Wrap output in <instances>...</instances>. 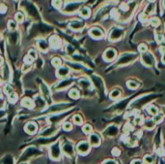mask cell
<instances>
[{
  "mask_svg": "<svg viewBox=\"0 0 165 164\" xmlns=\"http://www.w3.org/2000/svg\"><path fill=\"white\" fill-rule=\"evenodd\" d=\"M136 59V54H130V52H127V54H125L122 55L121 57L118 59L116 64L117 65H125V64H129V63L132 62L133 60Z\"/></svg>",
  "mask_w": 165,
  "mask_h": 164,
  "instance_id": "obj_1",
  "label": "cell"
},
{
  "mask_svg": "<svg viewBox=\"0 0 165 164\" xmlns=\"http://www.w3.org/2000/svg\"><path fill=\"white\" fill-rule=\"evenodd\" d=\"M141 61L146 66H149V67H152L156 64V59L154 57V55L150 54V52H143L142 55H141Z\"/></svg>",
  "mask_w": 165,
  "mask_h": 164,
  "instance_id": "obj_2",
  "label": "cell"
},
{
  "mask_svg": "<svg viewBox=\"0 0 165 164\" xmlns=\"http://www.w3.org/2000/svg\"><path fill=\"white\" fill-rule=\"evenodd\" d=\"M122 36H123V30H122L121 28L115 27L110 31V34H109V40L112 42H116V41H118L119 39H121Z\"/></svg>",
  "mask_w": 165,
  "mask_h": 164,
  "instance_id": "obj_3",
  "label": "cell"
},
{
  "mask_svg": "<svg viewBox=\"0 0 165 164\" xmlns=\"http://www.w3.org/2000/svg\"><path fill=\"white\" fill-rule=\"evenodd\" d=\"M81 4H82L81 2H70V3H68L66 5L64 11L66 13H73L81 6Z\"/></svg>",
  "mask_w": 165,
  "mask_h": 164,
  "instance_id": "obj_4",
  "label": "cell"
},
{
  "mask_svg": "<svg viewBox=\"0 0 165 164\" xmlns=\"http://www.w3.org/2000/svg\"><path fill=\"white\" fill-rule=\"evenodd\" d=\"M50 155L53 159H58L61 155V150L59 147V143H56L50 148Z\"/></svg>",
  "mask_w": 165,
  "mask_h": 164,
  "instance_id": "obj_5",
  "label": "cell"
},
{
  "mask_svg": "<svg viewBox=\"0 0 165 164\" xmlns=\"http://www.w3.org/2000/svg\"><path fill=\"white\" fill-rule=\"evenodd\" d=\"M116 54L117 52L115 50L112 49V48H109V49H107L105 51L104 54H103V57H104V59L107 60V61H112V60L115 59Z\"/></svg>",
  "mask_w": 165,
  "mask_h": 164,
  "instance_id": "obj_6",
  "label": "cell"
},
{
  "mask_svg": "<svg viewBox=\"0 0 165 164\" xmlns=\"http://www.w3.org/2000/svg\"><path fill=\"white\" fill-rule=\"evenodd\" d=\"M73 83V79H66V80H63V81H61L60 83L56 86V89H57V91H60V89L67 88Z\"/></svg>",
  "mask_w": 165,
  "mask_h": 164,
  "instance_id": "obj_7",
  "label": "cell"
},
{
  "mask_svg": "<svg viewBox=\"0 0 165 164\" xmlns=\"http://www.w3.org/2000/svg\"><path fill=\"white\" fill-rule=\"evenodd\" d=\"M90 150V145L88 144L87 142H81L78 144L77 146V150L79 153H82V154H85L89 152Z\"/></svg>",
  "mask_w": 165,
  "mask_h": 164,
  "instance_id": "obj_8",
  "label": "cell"
},
{
  "mask_svg": "<svg viewBox=\"0 0 165 164\" xmlns=\"http://www.w3.org/2000/svg\"><path fill=\"white\" fill-rule=\"evenodd\" d=\"M70 107V104H64V103H61V104H57L52 106L51 108L48 110V112L50 113H54V112H59V111H63L67 108Z\"/></svg>",
  "mask_w": 165,
  "mask_h": 164,
  "instance_id": "obj_9",
  "label": "cell"
},
{
  "mask_svg": "<svg viewBox=\"0 0 165 164\" xmlns=\"http://www.w3.org/2000/svg\"><path fill=\"white\" fill-rule=\"evenodd\" d=\"M89 33H90V35H91L93 38H95V39H100L103 36L102 30L100 29V28H98V27L92 28V29L90 30Z\"/></svg>",
  "mask_w": 165,
  "mask_h": 164,
  "instance_id": "obj_10",
  "label": "cell"
},
{
  "mask_svg": "<svg viewBox=\"0 0 165 164\" xmlns=\"http://www.w3.org/2000/svg\"><path fill=\"white\" fill-rule=\"evenodd\" d=\"M63 152L68 155V157H73V147L71 143H67L63 146Z\"/></svg>",
  "mask_w": 165,
  "mask_h": 164,
  "instance_id": "obj_11",
  "label": "cell"
},
{
  "mask_svg": "<svg viewBox=\"0 0 165 164\" xmlns=\"http://www.w3.org/2000/svg\"><path fill=\"white\" fill-rule=\"evenodd\" d=\"M41 91L42 95H44V98L47 100V101H50V92H49L48 88L46 86V84H41Z\"/></svg>",
  "mask_w": 165,
  "mask_h": 164,
  "instance_id": "obj_12",
  "label": "cell"
},
{
  "mask_svg": "<svg viewBox=\"0 0 165 164\" xmlns=\"http://www.w3.org/2000/svg\"><path fill=\"white\" fill-rule=\"evenodd\" d=\"M84 23L80 22V20H73L70 23V27L73 30H79L83 27Z\"/></svg>",
  "mask_w": 165,
  "mask_h": 164,
  "instance_id": "obj_13",
  "label": "cell"
},
{
  "mask_svg": "<svg viewBox=\"0 0 165 164\" xmlns=\"http://www.w3.org/2000/svg\"><path fill=\"white\" fill-rule=\"evenodd\" d=\"M90 144L92 145V146H98L100 143V136H98V134H92L91 136H90Z\"/></svg>",
  "mask_w": 165,
  "mask_h": 164,
  "instance_id": "obj_14",
  "label": "cell"
},
{
  "mask_svg": "<svg viewBox=\"0 0 165 164\" xmlns=\"http://www.w3.org/2000/svg\"><path fill=\"white\" fill-rule=\"evenodd\" d=\"M50 45H51V47L54 48V49H58V48L61 46V40L57 36H52L51 38H50Z\"/></svg>",
  "mask_w": 165,
  "mask_h": 164,
  "instance_id": "obj_15",
  "label": "cell"
},
{
  "mask_svg": "<svg viewBox=\"0 0 165 164\" xmlns=\"http://www.w3.org/2000/svg\"><path fill=\"white\" fill-rule=\"evenodd\" d=\"M70 73V69L68 67H61L58 69L57 71V75L60 77V78H64V77H67Z\"/></svg>",
  "mask_w": 165,
  "mask_h": 164,
  "instance_id": "obj_16",
  "label": "cell"
},
{
  "mask_svg": "<svg viewBox=\"0 0 165 164\" xmlns=\"http://www.w3.org/2000/svg\"><path fill=\"white\" fill-rule=\"evenodd\" d=\"M118 132V127L115 125H111L105 130V134L108 135V136H115Z\"/></svg>",
  "mask_w": 165,
  "mask_h": 164,
  "instance_id": "obj_17",
  "label": "cell"
},
{
  "mask_svg": "<svg viewBox=\"0 0 165 164\" xmlns=\"http://www.w3.org/2000/svg\"><path fill=\"white\" fill-rule=\"evenodd\" d=\"M25 130L27 131L28 133L33 134V133H35V132L37 131V125L34 122H29V123L26 124Z\"/></svg>",
  "mask_w": 165,
  "mask_h": 164,
  "instance_id": "obj_18",
  "label": "cell"
},
{
  "mask_svg": "<svg viewBox=\"0 0 165 164\" xmlns=\"http://www.w3.org/2000/svg\"><path fill=\"white\" fill-rule=\"evenodd\" d=\"M38 47L42 52H46L47 49H48V44L46 43V40L41 39V40L38 41Z\"/></svg>",
  "mask_w": 165,
  "mask_h": 164,
  "instance_id": "obj_19",
  "label": "cell"
},
{
  "mask_svg": "<svg viewBox=\"0 0 165 164\" xmlns=\"http://www.w3.org/2000/svg\"><path fill=\"white\" fill-rule=\"evenodd\" d=\"M79 86H80L82 88H85V89L92 88L91 83H90L88 80H86V79H82V80L79 81Z\"/></svg>",
  "mask_w": 165,
  "mask_h": 164,
  "instance_id": "obj_20",
  "label": "cell"
},
{
  "mask_svg": "<svg viewBox=\"0 0 165 164\" xmlns=\"http://www.w3.org/2000/svg\"><path fill=\"white\" fill-rule=\"evenodd\" d=\"M21 105L22 106H24V107L26 108H32L33 107V102H32V100L31 99H29V98H24L21 101Z\"/></svg>",
  "mask_w": 165,
  "mask_h": 164,
  "instance_id": "obj_21",
  "label": "cell"
},
{
  "mask_svg": "<svg viewBox=\"0 0 165 164\" xmlns=\"http://www.w3.org/2000/svg\"><path fill=\"white\" fill-rule=\"evenodd\" d=\"M120 96H121V91H120L118 88L113 89V91L110 92V98L112 99H117L119 98Z\"/></svg>",
  "mask_w": 165,
  "mask_h": 164,
  "instance_id": "obj_22",
  "label": "cell"
},
{
  "mask_svg": "<svg viewBox=\"0 0 165 164\" xmlns=\"http://www.w3.org/2000/svg\"><path fill=\"white\" fill-rule=\"evenodd\" d=\"M90 13H91V11H90L89 8H82V9L80 10V16L82 18H88L90 16Z\"/></svg>",
  "mask_w": 165,
  "mask_h": 164,
  "instance_id": "obj_23",
  "label": "cell"
},
{
  "mask_svg": "<svg viewBox=\"0 0 165 164\" xmlns=\"http://www.w3.org/2000/svg\"><path fill=\"white\" fill-rule=\"evenodd\" d=\"M148 112L151 114V115H154V116H156V115H158V109L156 107V106H154V105H150L148 107Z\"/></svg>",
  "mask_w": 165,
  "mask_h": 164,
  "instance_id": "obj_24",
  "label": "cell"
},
{
  "mask_svg": "<svg viewBox=\"0 0 165 164\" xmlns=\"http://www.w3.org/2000/svg\"><path fill=\"white\" fill-rule=\"evenodd\" d=\"M69 95H70L71 98L76 99V98H78V97H79V91H78L76 88H73V89H71V91H70Z\"/></svg>",
  "mask_w": 165,
  "mask_h": 164,
  "instance_id": "obj_25",
  "label": "cell"
},
{
  "mask_svg": "<svg viewBox=\"0 0 165 164\" xmlns=\"http://www.w3.org/2000/svg\"><path fill=\"white\" fill-rule=\"evenodd\" d=\"M127 86H129V88H130V89H136L137 88H138V83H136L135 81H129L127 83Z\"/></svg>",
  "mask_w": 165,
  "mask_h": 164,
  "instance_id": "obj_26",
  "label": "cell"
},
{
  "mask_svg": "<svg viewBox=\"0 0 165 164\" xmlns=\"http://www.w3.org/2000/svg\"><path fill=\"white\" fill-rule=\"evenodd\" d=\"M154 9H155V5H154L153 3L152 4H149L148 7L146 8V11H145V15L148 16L149 14H152V13L154 12Z\"/></svg>",
  "mask_w": 165,
  "mask_h": 164,
  "instance_id": "obj_27",
  "label": "cell"
},
{
  "mask_svg": "<svg viewBox=\"0 0 165 164\" xmlns=\"http://www.w3.org/2000/svg\"><path fill=\"white\" fill-rule=\"evenodd\" d=\"M8 27H9L10 30L14 31L17 29V23H15L14 20H10V22H8Z\"/></svg>",
  "mask_w": 165,
  "mask_h": 164,
  "instance_id": "obj_28",
  "label": "cell"
},
{
  "mask_svg": "<svg viewBox=\"0 0 165 164\" xmlns=\"http://www.w3.org/2000/svg\"><path fill=\"white\" fill-rule=\"evenodd\" d=\"M18 100V95L15 94V93H11V94H9V101L11 102V103H15V101Z\"/></svg>",
  "mask_w": 165,
  "mask_h": 164,
  "instance_id": "obj_29",
  "label": "cell"
},
{
  "mask_svg": "<svg viewBox=\"0 0 165 164\" xmlns=\"http://www.w3.org/2000/svg\"><path fill=\"white\" fill-rule=\"evenodd\" d=\"M30 69H31V63H25V64H23L22 68H21V71L22 72H28Z\"/></svg>",
  "mask_w": 165,
  "mask_h": 164,
  "instance_id": "obj_30",
  "label": "cell"
},
{
  "mask_svg": "<svg viewBox=\"0 0 165 164\" xmlns=\"http://www.w3.org/2000/svg\"><path fill=\"white\" fill-rule=\"evenodd\" d=\"M153 162H154L153 157H151V155H147V157H145L144 163H146V164H153Z\"/></svg>",
  "mask_w": 165,
  "mask_h": 164,
  "instance_id": "obj_31",
  "label": "cell"
},
{
  "mask_svg": "<svg viewBox=\"0 0 165 164\" xmlns=\"http://www.w3.org/2000/svg\"><path fill=\"white\" fill-rule=\"evenodd\" d=\"M53 6L57 9H60L62 7V0H53Z\"/></svg>",
  "mask_w": 165,
  "mask_h": 164,
  "instance_id": "obj_32",
  "label": "cell"
},
{
  "mask_svg": "<svg viewBox=\"0 0 165 164\" xmlns=\"http://www.w3.org/2000/svg\"><path fill=\"white\" fill-rule=\"evenodd\" d=\"M15 20L20 22H22L23 20H24V16H23L22 13H18V14L15 15Z\"/></svg>",
  "mask_w": 165,
  "mask_h": 164,
  "instance_id": "obj_33",
  "label": "cell"
},
{
  "mask_svg": "<svg viewBox=\"0 0 165 164\" xmlns=\"http://www.w3.org/2000/svg\"><path fill=\"white\" fill-rule=\"evenodd\" d=\"M145 126H146V127H147L148 129L154 128V126H155V120H147V122H146Z\"/></svg>",
  "mask_w": 165,
  "mask_h": 164,
  "instance_id": "obj_34",
  "label": "cell"
},
{
  "mask_svg": "<svg viewBox=\"0 0 165 164\" xmlns=\"http://www.w3.org/2000/svg\"><path fill=\"white\" fill-rule=\"evenodd\" d=\"M9 68H8V65H5L4 67V72H3V75H4V79L5 80H8L9 79Z\"/></svg>",
  "mask_w": 165,
  "mask_h": 164,
  "instance_id": "obj_35",
  "label": "cell"
},
{
  "mask_svg": "<svg viewBox=\"0 0 165 164\" xmlns=\"http://www.w3.org/2000/svg\"><path fill=\"white\" fill-rule=\"evenodd\" d=\"M73 121L75 122L76 124H81L82 123V118L80 116H78V115H75L73 117Z\"/></svg>",
  "mask_w": 165,
  "mask_h": 164,
  "instance_id": "obj_36",
  "label": "cell"
},
{
  "mask_svg": "<svg viewBox=\"0 0 165 164\" xmlns=\"http://www.w3.org/2000/svg\"><path fill=\"white\" fill-rule=\"evenodd\" d=\"M83 131H84L86 134L91 133V132H92V126L89 125V124H86V125H85L84 127H83Z\"/></svg>",
  "mask_w": 165,
  "mask_h": 164,
  "instance_id": "obj_37",
  "label": "cell"
},
{
  "mask_svg": "<svg viewBox=\"0 0 165 164\" xmlns=\"http://www.w3.org/2000/svg\"><path fill=\"white\" fill-rule=\"evenodd\" d=\"M61 63H62L61 62V59H58V57H55V59H52V64L54 66H60Z\"/></svg>",
  "mask_w": 165,
  "mask_h": 164,
  "instance_id": "obj_38",
  "label": "cell"
},
{
  "mask_svg": "<svg viewBox=\"0 0 165 164\" xmlns=\"http://www.w3.org/2000/svg\"><path fill=\"white\" fill-rule=\"evenodd\" d=\"M148 51V48H147V46H146L145 44H141L140 46H139V52H146Z\"/></svg>",
  "mask_w": 165,
  "mask_h": 164,
  "instance_id": "obj_39",
  "label": "cell"
},
{
  "mask_svg": "<svg viewBox=\"0 0 165 164\" xmlns=\"http://www.w3.org/2000/svg\"><path fill=\"white\" fill-rule=\"evenodd\" d=\"M151 24L154 25V26H158L159 24V20L158 18H154L151 20Z\"/></svg>",
  "mask_w": 165,
  "mask_h": 164,
  "instance_id": "obj_40",
  "label": "cell"
},
{
  "mask_svg": "<svg viewBox=\"0 0 165 164\" xmlns=\"http://www.w3.org/2000/svg\"><path fill=\"white\" fill-rule=\"evenodd\" d=\"M29 56H31L33 59H36V57H37V54H36L35 50H30V51H29Z\"/></svg>",
  "mask_w": 165,
  "mask_h": 164,
  "instance_id": "obj_41",
  "label": "cell"
},
{
  "mask_svg": "<svg viewBox=\"0 0 165 164\" xmlns=\"http://www.w3.org/2000/svg\"><path fill=\"white\" fill-rule=\"evenodd\" d=\"M163 40H164V37L162 34H158V35H156V42H158V43H161Z\"/></svg>",
  "mask_w": 165,
  "mask_h": 164,
  "instance_id": "obj_42",
  "label": "cell"
},
{
  "mask_svg": "<svg viewBox=\"0 0 165 164\" xmlns=\"http://www.w3.org/2000/svg\"><path fill=\"white\" fill-rule=\"evenodd\" d=\"M64 129L65 130H67V131H69V130H71V124L70 123V122H66V123H64Z\"/></svg>",
  "mask_w": 165,
  "mask_h": 164,
  "instance_id": "obj_43",
  "label": "cell"
},
{
  "mask_svg": "<svg viewBox=\"0 0 165 164\" xmlns=\"http://www.w3.org/2000/svg\"><path fill=\"white\" fill-rule=\"evenodd\" d=\"M5 92H6L8 95L11 94V93H13V88H11V86H5Z\"/></svg>",
  "mask_w": 165,
  "mask_h": 164,
  "instance_id": "obj_44",
  "label": "cell"
},
{
  "mask_svg": "<svg viewBox=\"0 0 165 164\" xmlns=\"http://www.w3.org/2000/svg\"><path fill=\"white\" fill-rule=\"evenodd\" d=\"M155 122H159V121H161L162 120V117L161 116H156V117H155Z\"/></svg>",
  "mask_w": 165,
  "mask_h": 164,
  "instance_id": "obj_45",
  "label": "cell"
},
{
  "mask_svg": "<svg viewBox=\"0 0 165 164\" xmlns=\"http://www.w3.org/2000/svg\"><path fill=\"white\" fill-rule=\"evenodd\" d=\"M112 154L113 155H115V157H118V155L120 154V150L118 149H114L112 150Z\"/></svg>",
  "mask_w": 165,
  "mask_h": 164,
  "instance_id": "obj_46",
  "label": "cell"
},
{
  "mask_svg": "<svg viewBox=\"0 0 165 164\" xmlns=\"http://www.w3.org/2000/svg\"><path fill=\"white\" fill-rule=\"evenodd\" d=\"M103 164H117V162H116V161H114V160L109 159V160H106Z\"/></svg>",
  "mask_w": 165,
  "mask_h": 164,
  "instance_id": "obj_47",
  "label": "cell"
},
{
  "mask_svg": "<svg viewBox=\"0 0 165 164\" xmlns=\"http://www.w3.org/2000/svg\"><path fill=\"white\" fill-rule=\"evenodd\" d=\"M131 164H142V161L139 159H135L131 162Z\"/></svg>",
  "mask_w": 165,
  "mask_h": 164,
  "instance_id": "obj_48",
  "label": "cell"
},
{
  "mask_svg": "<svg viewBox=\"0 0 165 164\" xmlns=\"http://www.w3.org/2000/svg\"><path fill=\"white\" fill-rule=\"evenodd\" d=\"M5 115V112L3 110H0V118H2V116Z\"/></svg>",
  "mask_w": 165,
  "mask_h": 164,
  "instance_id": "obj_49",
  "label": "cell"
},
{
  "mask_svg": "<svg viewBox=\"0 0 165 164\" xmlns=\"http://www.w3.org/2000/svg\"><path fill=\"white\" fill-rule=\"evenodd\" d=\"M2 63H3V59H2V57L0 56V65H1Z\"/></svg>",
  "mask_w": 165,
  "mask_h": 164,
  "instance_id": "obj_50",
  "label": "cell"
},
{
  "mask_svg": "<svg viewBox=\"0 0 165 164\" xmlns=\"http://www.w3.org/2000/svg\"><path fill=\"white\" fill-rule=\"evenodd\" d=\"M162 61L165 63V54H163V57H162Z\"/></svg>",
  "mask_w": 165,
  "mask_h": 164,
  "instance_id": "obj_51",
  "label": "cell"
},
{
  "mask_svg": "<svg viewBox=\"0 0 165 164\" xmlns=\"http://www.w3.org/2000/svg\"><path fill=\"white\" fill-rule=\"evenodd\" d=\"M164 7H165V0H164Z\"/></svg>",
  "mask_w": 165,
  "mask_h": 164,
  "instance_id": "obj_52",
  "label": "cell"
},
{
  "mask_svg": "<svg viewBox=\"0 0 165 164\" xmlns=\"http://www.w3.org/2000/svg\"><path fill=\"white\" fill-rule=\"evenodd\" d=\"M22 164H26V163H22Z\"/></svg>",
  "mask_w": 165,
  "mask_h": 164,
  "instance_id": "obj_53",
  "label": "cell"
}]
</instances>
